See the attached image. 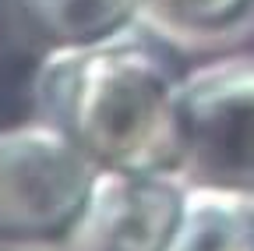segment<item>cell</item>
<instances>
[{"label":"cell","mask_w":254,"mask_h":251,"mask_svg":"<svg viewBox=\"0 0 254 251\" xmlns=\"http://www.w3.org/2000/svg\"><path fill=\"white\" fill-rule=\"evenodd\" d=\"M180 82L163 46L124 28L99 43L53 46L32 75V103L99 170L177 173Z\"/></svg>","instance_id":"6da1fadb"},{"label":"cell","mask_w":254,"mask_h":251,"mask_svg":"<svg viewBox=\"0 0 254 251\" xmlns=\"http://www.w3.org/2000/svg\"><path fill=\"white\" fill-rule=\"evenodd\" d=\"M141 0H21V11L50 46H85L131 28Z\"/></svg>","instance_id":"5b68a950"},{"label":"cell","mask_w":254,"mask_h":251,"mask_svg":"<svg viewBox=\"0 0 254 251\" xmlns=\"http://www.w3.org/2000/svg\"><path fill=\"white\" fill-rule=\"evenodd\" d=\"M251 0H141L159 21L180 32H219L247 11Z\"/></svg>","instance_id":"52a82bcc"},{"label":"cell","mask_w":254,"mask_h":251,"mask_svg":"<svg viewBox=\"0 0 254 251\" xmlns=\"http://www.w3.org/2000/svg\"><path fill=\"white\" fill-rule=\"evenodd\" d=\"M99 163L46 117L0 128V244H67Z\"/></svg>","instance_id":"7a4b0ae2"},{"label":"cell","mask_w":254,"mask_h":251,"mask_svg":"<svg viewBox=\"0 0 254 251\" xmlns=\"http://www.w3.org/2000/svg\"><path fill=\"white\" fill-rule=\"evenodd\" d=\"M177 124V177L212 191H254V60L184 75Z\"/></svg>","instance_id":"3957f363"},{"label":"cell","mask_w":254,"mask_h":251,"mask_svg":"<svg viewBox=\"0 0 254 251\" xmlns=\"http://www.w3.org/2000/svg\"><path fill=\"white\" fill-rule=\"evenodd\" d=\"M170 251H254V209L237 191L194 187Z\"/></svg>","instance_id":"8992f818"},{"label":"cell","mask_w":254,"mask_h":251,"mask_svg":"<svg viewBox=\"0 0 254 251\" xmlns=\"http://www.w3.org/2000/svg\"><path fill=\"white\" fill-rule=\"evenodd\" d=\"M187 209L177 173L99 170L71 251H170Z\"/></svg>","instance_id":"277c9868"}]
</instances>
